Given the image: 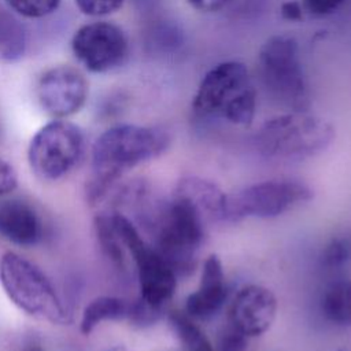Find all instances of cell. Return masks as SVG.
<instances>
[{"label": "cell", "mask_w": 351, "mask_h": 351, "mask_svg": "<svg viewBox=\"0 0 351 351\" xmlns=\"http://www.w3.org/2000/svg\"><path fill=\"white\" fill-rule=\"evenodd\" d=\"M21 351H43V348H41L40 346H37V344H30V346L25 347V348L21 350Z\"/></svg>", "instance_id": "cell-29"}, {"label": "cell", "mask_w": 351, "mask_h": 351, "mask_svg": "<svg viewBox=\"0 0 351 351\" xmlns=\"http://www.w3.org/2000/svg\"><path fill=\"white\" fill-rule=\"evenodd\" d=\"M111 215L125 251L136 266L138 300L159 314L176 292L177 274L159 251L140 236L129 218L121 213H111Z\"/></svg>", "instance_id": "cell-6"}, {"label": "cell", "mask_w": 351, "mask_h": 351, "mask_svg": "<svg viewBox=\"0 0 351 351\" xmlns=\"http://www.w3.org/2000/svg\"><path fill=\"white\" fill-rule=\"evenodd\" d=\"M95 229L97 240L104 251V254L111 259L114 265L118 267L125 266L126 259V251L125 247L119 239V234L115 229L112 215L111 213L100 214L95 218Z\"/></svg>", "instance_id": "cell-20"}, {"label": "cell", "mask_w": 351, "mask_h": 351, "mask_svg": "<svg viewBox=\"0 0 351 351\" xmlns=\"http://www.w3.org/2000/svg\"><path fill=\"white\" fill-rule=\"evenodd\" d=\"M335 136L329 121L307 111H291L263 122L255 134V145L269 159L303 160L324 152Z\"/></svg>", "instance_id": "cell-3"}, {"label": "cell", "mask_w": 351, "mask_h": 351, "mask_svg": "<svg viewBox=\"0 0 351 351\" xmlns=\"http://www.w3.org/2000/svg\"><path fill=\"white\" fill-rule=\"evenodd\" d=\"M71 49L86 70L107 73L125 63L129 43L118 25L101 21L81 26L71 38Z\"/></svg>", "instance_id": "cell-10"}, {"label": "cell", "mask_w": 351, "mask_h": 351, "mask_svg": "<svg viewBox=\"0 0 351 351\" xmlns=\"http://www.w3.org/2000/svg\"><path fill=\"white\" fill-rule=\"evenodd\" d=\"M7 7L25 18H43L58 10L60 0H4Z\"/></svg>", "instance_id": "cell-21"}, {"label": "cell", "mask_w": 351, "mask_h": 351, "mask_svg": "<svg viewBox=\"0 0 351 351\" xmlns=\"http://www.w3.org/2000/svg\"><path fill=\"white\" fill-rule=\"evenodd\" d=\"M108 351H126V348H125V347H122V346H115V347L110 348Z\"/></svg>", "instance_id": "cell-30"}, {"label": "cell", "mask_w": 351, "mask_h": 351, "mask_svg": "<svg viewBox=\"0 0 351 351\" xmlns=\"http://www.w3.org/2000/svg\"><path fill=\"white\" fill-rule=\"evenodd\" d=\"M85 136L73 122L55 119L40 128L27 148L32 171L44 181H58L67 176L82 159Z\"/></svg>", "instance_id": "cell-8"}, {"label": "cell", "mask_w": 351, "mask_h": 351, "mask_svg": "<svg viewBox=\"0 0 351 351\" xmlns=\"http://www.w3.org/2000/svg\"><path fill=\"white\" fill-rule=\"evenodd\" d=\"M277 314L274 293L262 285L243 287L229 307V324L247 337H256L270 329Z\"/></svg>", "instance_id": "cell-12"}, {"label": "cell", "mask_w": 351, "mask_h": 351, "mask_svg": "<svg viewBox=\"0 0 351 351\" xmlns=\"http://www.w3.org/2000/svg\"><path fill=\"white\" fill-rule=\"evenodd\" d=\"M169 322L185 351H214L204 332L186 313L171 311L169 314Z\"/></svg>", "instance_id": "cell-19"}, {"label": "cell", "mask_w": 351, "mask_h": 351, "mask_svg": "<svg viewBox=\"0 0 351 351\" xmlns=\"http://www.w3.org/2000/svg\"><path fill=\"white\" fill-rule=\"evenodd\" d=\"M176 193L188 197L204 215L223 219L226 195L214 182L197 177H186L178 182Z\"/></svg>", "instance_id": "cell-15"}, {"label": "cell", "mask_w": 351, "mask_h": 351, "mask_svg": "<svg viewBox=\"0 0 351 351\" xmlns=\"http://www.w3.org/2000/svg\"><path fill=\"white\" fill-rule=\"evenodd\" d=\"M132 303L118 296H99L93 299L82 311L80 328L84 335H89L104 321L129 319Z\"/></svg>", "instance_id": "cell-16"}, {"label": "cell", "mask_w": 351, "mask_h": 351, "mask_svg": "<svg viewBox=\"0 0 351 351\" xmlns=\"http://www.w3.org/2000/svg\"><path fill=\"white\" fill-rule=\"evenodd\" d=\"M302 4L300 1H287L281 5V15L288 21H298L302 18Z\"/></svg>", "instance_id": "cell-28"}, {"label": "cell", "mask_w": 351, "mask_h": 351, "mask_svg": "<svg viewBox=\"0 0 351 351\" xmlns=\"http://www.w3.org/2000/svg\"><path fill=\"white\" fill-rule=\"evenodd\" d=\"M226 295L222 262L218 255L211 254L203 263L196 291L189 293L185 300V313L192 318H210L221 310Z\"/></svg>", "instance_id": "cell-13"}, {"label": "cell", "mask_w": 351, "mask_h": 351, "mask_svg": "<svg viewBox=\"0 0 351 351\" xmlns=\"http://www.w3.org/2000/svg\"><path fill=\"white\" fill-rule=\"evenodd\" d=\"M192 110L202 118L250 126L256 111V86L247 66L226 60L210 69L196 89Z\"/></svg>", "instance_id": "cell-2"}, {"label": "cell", "mask_w": 351, "mask_h": 351, "mask_svg": "<svg viewBox=\"0 0 351 351\" xmlns=\"http://www.w3.org/2000/svg\"><path fill=\"white\" fill-rule=\"evenodd\" d=\"M78 10L89 16H106L118 11L123 0H74Z\"/></svg>", "instance_id": "cell-23"}, {"label": "cell", "mask_w": 351, "mask_h": 351, "mask_svg": "<svg viewBox=\"0 0 351 351\" xmlns=\"http://www.w3.org/2000/svg\"><path fill=\"white\" fill-rule=\"evenodd\" d=\"M203 215L195 203L176 193L159 221L155 248L176 274L189 273L195 267L196 252L206 236Z\"/></svg>", "instance_id": "cell-7"}, {"label": "cell", "mask_w": 351, "mask_h": 351, "mask_svg": "<svg viewBox=\"0 0 351 351\" xmlns=\"http://www.w3.org/2000/svg\"><path fill=\"white\" fill-rule=\"evenodd\" d=\"M27 30L14 11L0 4V60L16 62L26 53Z\"/></svg>", "instance_id": "cell-17"}, {"label": "cell", "mask_w": 351, "mask_h": 351, "mask_svg": "<svg viewBox=\"0 0 351 351\" xmlns=\"http://www.w3.org/2000/svg\"><path fill=\"white\" fill-rule=\"evenodd\" d=\"M0 284L8 299L25 313L56 325L70 324V313L51 280L26 258L5 252L0 259Z\"/></svg>", "instance_id": "cell-5"}, {"label": "cell", "mask_w": 351, "mask_h": 351, "mask_svg": "<svg viewBox=\"0 0 351 351\" xmlns=\"http://www.w3.org/2000/svg\"><path fill=\"white\" fill-rule=\"evenodd\" d=\"M256 77L273 100L292 111H307L308 85L295 37L278 34L265 41L256 59Z\"/></svg>", "instance_id": "cell-4"}, {"label": "cell", "mask_w": 351, "mask_h": 351, "mask_svg": "<svg viewBox=\"0 0 351 351\" xmlns=\"http://www.w3.org/2000/svg\"><path fill=\"white\" fill-rule=\"evenodd\" d=\"M344 3L346 0H300L303 11L315 18L332 15Z\"/></svg>", "instance_id": "cell-25"}, {"label": "cell", "mask_w": 351, "mask_h": 351, "mask_svg": "<svg viewBox=\"0 0 351 351\" xmlns=\"http://www.w3.org/2000/svg\"><path fill=\"white\" fill-rule=\"evenodd\" d=\"M170 145L166 130L141 125H117L103 132L92 148V177L86 186L90 203L104 199L126 171L162 155Z\"/></svg>", "instance_id": "cell-1"}, {"label": "cell", "mask_w": 351, "mask_h": 351, "mask_svg": "<svg viewBox=\"0 0 351 351\" xmlns=\"http://www.w3.org/2000/svg\"><path fill=\"white\" fill-rule=\"evenodd\" d=\"M0 236L19 247H33L43 237V225L36 210L21 199L0 202Z\"/></svg>", "instance_id": "cell-14"}, {"label": "cell", "mask_w": 351, "mask_h": 351, "mask_svg": "<svg viewBox=\"0 0 351 351\" xmlns=\"http://www.w3.org/2000/svg\"><path fill=\"white\" fill-rule=\"evenodd\" d=\"M322 315L339 326L351 325V280L343 278L332 282L321 299Z\"/></svg>", "instance_id": "cell-18"}, {"label": "cell", "mask_w": 351, "mask_h": 351, "mask_svg": "<svg viewBox=\"0 0 351 351\" xmlns=\"http://www.w3.org/2000/svg\"><path fill=\"white\" fill-rule=\"evenodd\" d=\"M18 185V177L14 167L0 159V197L11 193Z\"/></svg>", "instance_id": "cell-26"}, {"label": "cell", "mask_w": 351, "mask_h": 351, "mask_svg": "<svg viewBox=\"0 0 351 351\" xmlns=\"http://www.w3.org/2000/svg\"><path fill=\"white\" fill-rule=\"evenodd\" d=\"M247 341L248 337L229 324L219 336L218 348L219 351H245Z\"/></svg>", "instance_id": "cell-24"}, {"label": "cell", "mask_w": 351, "mask_h": 351, "mask_svg": "<svg viewBox=\"0 0 351 351\" xmlns=\"http://www.w3.org/2000/svg\"><path fill=\"white\" fill-rule=\"evenodd\" d=\"M351 258V240L350 239H333L322 251V265L329 269L343 266Z\"/></svg>", "instance_id": "cell-22"}, {"label": "cell", "mask_w": 351, "mask_h": 351, "mask_svg": "<svg viewBox=\"0 0 351 351\" xmlns=\"http://www.w3.org/2000/svg\"><path fill=\"white\" fill-rule=\"evenodd\" d=\"M313 196V189L307 184L296 180H269L256 182L226 195L223 219L276 218L299 204L310 202Z\"/></svg>", "instance_id": "cell-9"}, {"label": "cell", "mask_w": 351, "mask_h": 351, "mask_svg": "<svg viewBox=\"0 0 351 351\" xmlns=\"http://www.w3.org/2000/svg\"><path fill=\"white\" fill-rule=\"evenodd\" d=\"M36 96L47 114L64 118L78 112L85 104L88 81L80 70L71 66H55L40 75Z\"/></svg>", "instance_id": "cell-11"}, {"label": "cell", "mask_w": 351, "mask_h": 351, "mask_svg": "<svg viewBox=\"0 0 351 351\" xmlns=\"http://www.w3.org/2000/svg\"><path fill=\"white\" fill-rule=\"evenodd\" d=\"M230 0H186V3L200 12H218L223 10Z\"/></svg>", "instance_id": "cell-27"}]
</instances>
